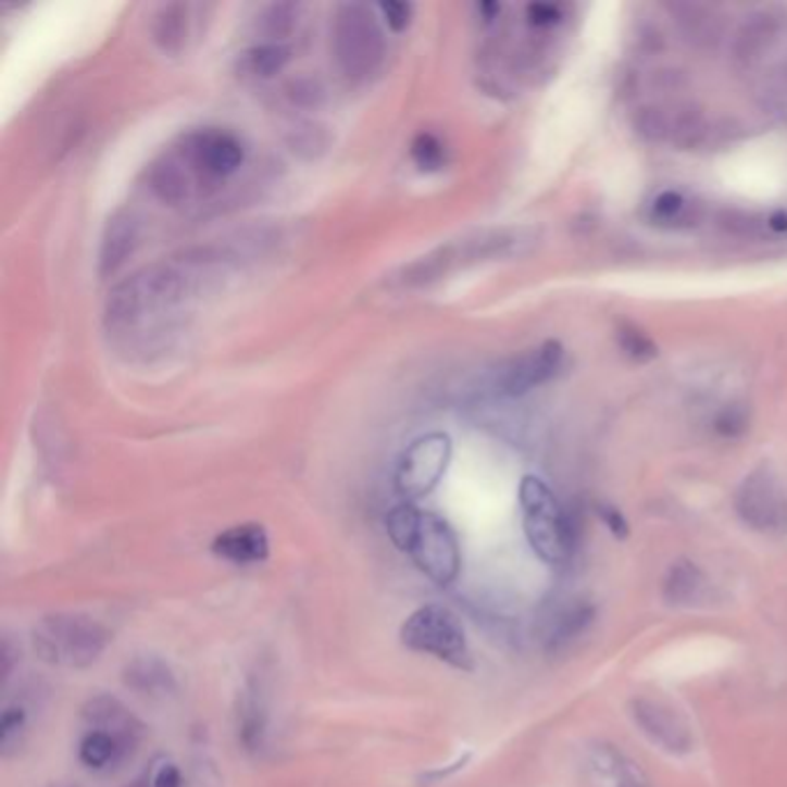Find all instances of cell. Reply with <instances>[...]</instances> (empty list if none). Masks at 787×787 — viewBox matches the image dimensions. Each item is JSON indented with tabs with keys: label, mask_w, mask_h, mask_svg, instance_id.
Instances as JSON below:
<instances>
[{
	"label": "cell",
	"mask_w": 787,
	"mask_h": 787,
	"mask_svg": "<svg viewBox=\"0 0 787 787\" xmlns=\"http://www.w3.org/2000/svg\"><path fill=\"white\" fill-rule=\"evenodd\" d=\"M213 552L238 566L261 564L268 559V534L254 522L236 524L213 540Z\"/></svg>",
	"instance_id": "11"
},
{
	"label": "cell",
	"mask_w": 787,
	"mask_h": 787,
	"mask_svg": "<svg viewBox=\"0 0 787 787\" xmlns=\"http://www.w3.org/2000/svg\"><path fill=\"white\" fill-rule=\"evenodd\" d=\"M561 365H564V347L550 340L536 349L515 355L497 374V390L501 396L520 398L542 384L554 379Z\"/></svg>",
	"instance_id": "8"
},
{
	"label": "cell",
	"mask_w": 787,
	"mask_h": 787,
	"mask_svg": "<svg viewBox=\"0 0 787 787\" xmlns=\"http://www.w3.org/2000/svg\"><path fill=\"white\" fill-rule=\"evenodd\" d=\"M151 783H153V787H180L183 776H180V770L176 764L162 762L158 770L151 774Z\"/></svg>",
	"instance_id": "29"
},
{
	"label": "cell",
	"mask_w": 787,
	"mask_h": 787,
	"mask_svg": "<svg viewBox=\"0 0 787 787\" xmlns=\"http://www.w3.org/2000/svg\"><path fill=\"white\" fill-rule=\"evenodd\" d=\"M633 721L642 727V733L667 753H690L692 751V733L688 723L661 700L637 698L630 704Z\"/></svg>",
	"instance_id": "10"
},
{
	"label": "cell",
	"mask_w": 787,
	"mask_h": 787,
	"mask_svg": "<svg viewBox=\"0 0 787 787\" xmlns=\"http://www.w3.org/2000/svg\"><path fill=\"white\" fill-rule=\"evenodd\" d=\"M616 342H620V347L626 355H630L633 361H640V363L655 359V353H659L649 337L642 330H637L635 326H622L620 333H616Z\"/></svg>",
	"instance_id": "25"
},
{
	"label": "cell",
	"mask_w": 787,
	"mask_h": 787,
	"mask_svg": "<svg viewBox=\"0 0 787 787\" xmlns=\"http://www.w3.org/2000/svg\"><path fill=\"white\" fill-rule=\"evenodd\" d=\"M121 758H125L121 744L111 735L102 733V729H88L79 744V760L90 770H104V766L116 764Z\"/></svg>",
	"instance_id": "17"
},
{
	"label": "cell",
	"mask_w": 787,
	"mask_h": 787,
	"mask_svg": "<svg viewBox=\"0 0 787 787\" xmlns=\"http://www.w3.org/2000/svg\"><path fill=\"white\" fill-rule=\"evenodd\" d=\"M704 589V575L692 561H677L665 575L663 596L670 605H690Z\"/></svg>",
	"instance_id": "16"
},
{
	"label": "cell",
	"mask_w": 787,
	"mask_h": 787,
	"mask_svg": "<svg viewBox=\"0 0 787 787\" xmlns=\"http://www.w3.org/2000/svg\"><path fill=\"white\" fill-rule=\"evenodd\" d=\"M527 14H529V22L534 26H552L561 18V10L557 5H542V3L540 5H529Z\"/></svg>",
	"instance_id": "30"
},
{
	"label": "cell",
	"mask_w": 787,
	"mask_h": 787,
	"mask_svg": "<svg viewBox=\"0 0 787 787\" xmlns=\"http://www.w3.org/2000/svg\"><path fill=\"white\" fill-rule=\"evenodd\" d=\"M411 160L416 162L421 172H439L446 164V146L429 133H421L414 141H411Z\"/></svg>",
	"instance_id": "24"
},
{
	"label": "cell",
	"mask_w": 787,
	"mask_h": 787,
	"mask_svg": "<svg viewBox=\"0 0 787 787\" xmlns=\"http://www.w3.org/2000/svg\"><path fill=\"white\" fill-rule=\"evenodd\" d=\"M127 787H153V783H151V778H141V780L127 785Z\"/></svg>",
	"instance_id": "33"
},
{
	"label": "cell",
	"mask_w": 787,
	"mask_h": 787,
	"mask_svg": "<svg viewBox=\"0 0 787 787\" xmlns=\"http://www.w3.org/2000/svg\"><path fill=\"white\" fill-rule=\"evenodd\" d=\"M780 18L783 16H776L770 10H764L758 16H753L751 22H746L744 30L739 33V47H737V55L741 61L753 63L760 59V53L764 49L772 47L776 35L783 30Z\"/></svg>",
	"instance_id": "15"
},
{
	"label": "cell",
	"mask_w": 787,
	"mask_h": 787,
	"mask_svg": "<svg viewBox=\"0 0 787 787\" xmlns=\"http://www.w3.org/2000/svg\"><path fill=\"white\" fill-rule=\"evenodd\" d=\"M453 444L444 433H429L411 444L400 458L396 472V490L402 499L416 501L439 485L451 462Z\"/></svg>",
	"instance_id": "6"
},
{
	"label": "cell",
	"mask_w": 787,
	"mask_h": 787,
	"mask_svg": "<svg viewBox=\"0 0 787 787\" xmlns=\"http://www.w3.org/2000/svg\"><path fill=\"white\" fill-rule=\"evenodd\" d=\"M596 610L591 603L583 601V598H573L569 605L561 608L554 616L548 630V645L559 649L573 640H577L591 624H594Z\"/></svg>",
	"instance_id": "14"
},
{
	"label": "cell",
	"mask_w": 787,
	"mask_h": 787,
	"mask_svg": "<svg viewBox=\"0 0 787 787\" xmlns=\"http://www.w3.org/2000/svg\"><path fill=\"white\" fill-rule=\"evenodd\" d=\"M109 633L90 616L51 614L35 626L33 647L49 665L86 667L100 659Z\"/></svg>",
	"instance_id": "2"
},
{
	"label": "cell",
	"mask_w": 787,
	"mask_h": 787,
	"mask_svg": "<svg viewBox=\"0 0 787 787\" xmlns=\"http://www.w3.org/2000/svg\"><path fill=\"white\" fill-rule=\"evenodd\" d=\"M153 190L168 203H178L187 195V176L180 164L166 160L155 166L153 172Z\"/></svg>",
	"instance_id": "23"
},
{
	"label": "cell",
	"mask_w": 787,
	"mask_h": 787,
	"mask_svg": "<svg viewBox=\"0 0 787 787\" xmlns=\"http://www.w3.org/2000/svg\"><path fill=\"white\" fill-rule=\"evenodd\" d=\"M333 45L347 77L363 79L379 70L386 42L372 10L361 3L340 5L335 14Z\"/></svg>",
	"instance_id": "3"
},
{
	"label": "cell",
	"mask_w": 787,
	"mask_h": 787,
	"mask_svg": "<svg viewBox=\"0 0 787 787\" xmlns=\"http://www.w3.org/2000/svg\"><path fill=\"white\" fill-rule=\"evenodd\" d=\"M622 787H633V785H630V783H624V785H622Z\"/></svg>",
	"instance_id": "35"
},
{
	"label": "cell",
	"mask_w": 787,
	"mask_h": 787,
	"mask_svg": "<svg viewBox=\"0 0 787 787\" xmlns=\"http://www.w3.org/2000/svg\"><path fill=\"white\" fill-rule=\"evenodd\" d=\"M744 425H746V419L741 414H737V411H729V409L719 419V429L727 437L737 435V429H744Z\"/></svg>",
	"instance_id": "32"
},
{
	"label": "cell",
	"mask_w": 787,
	"mask_h": 787,
	"mask_svg": "<svg viewBox=\"0 0 787 787\" xmlns=\"http://www.w3.org/2000/svg\"><path fill=\"white\" fill-rule=\"evenodd\" d=\"M26 723V714L24 709L18 707H8L5 714H3V721H0V744H3V748L10 746L12 737L22 733V727Z\"/></svg>",
	"instance_id": "28"
},
{
	"label": "cell",
	"mask_w": 787,
	"mask_h": 787,
	"mask_svg": "<svg viewBox=\"0 0 787 787\" xmlns=\"http://www.w3.org/2000/svg\"><path fill=\"white\" fill-rule=\"evenodd\" d=\"M421 511L416 509V505H411L409 501L396 505L386 517V529H388V536L390 540L396 542V548L402 550V552H409V546L411 540H414L416 536V529H419V522H421Z\"/></svg>",
	"instance_id": "21"
},
{
	"label": "cell",
	"mask_w": 787,
	"mask_h": 787,
	"mask_svg": "<svg viewBox=\"0 0 787 787\" xmlns=\"http://www.w3.org/2000/svg\"><path fill=\"white\" fill-rule=\"evenodd\" d=\"M84 716L90 721L92 729H102V733L114 737L121 744L125 755L137 746L141 725L118 700L96 698L92 702H88Z\"/></svg>",
	"instance_id": "12"
},
{
	"label": "cell",
	"mask_w": 787,
	"mask_h": 787,
	"mask_svg": "<svg viewBox=\"0 0 787 787\" xmlns=\"http://www.w3.org/2000/svg\"><path fill=\"white\" fill-rule=\"evenodd\" d=\"M51 787H72V785H51Z\"/></svg>",
	"instance_id": "34"
},
{
	"label": "cell",
	"mask_w": 787,
	"mask_h": 787,
	"mask_svg": "<svg viewBox=\"0 0 787 787\" xmlns=\"http://www.w3.org/2000/svg\"><path fill=\"white\" fill-rule=\"evenodd\" d=\"M238 735H240V741L246 744L248 751H259V748L264 746L266 714H264V707H261V702L254 696H248L240 704Z\"/></svg>",
	"instance_id": "18"
},
{
	"label": "cell",
	"mask_w": 787,
	"mask_h": 787,
	"mask_svg": "<svg viewBox=\"0 0 787 787\" xmlns=\"http://www.w3.org/2000/svg\"><path fill=\"white\" fill-rule=\"evenodd\" d=\"M402 645L411 651L429 653L435 659L455 665L462 670L472 667L470 647H466V635L458 616L441 605H425L416 610L404 622Z\"/></svg>",
	"instance_id": "4"
},
{
	"label": "cell",
	"mask_w": 787,
	"mask_h": 787,
	"mask_svg": "<svg viewBox=\"0 0 787 787\" xmlns=\"http://www.w3.org/2000/svg\"><path fill=\"white\" fill-rule=\"evenodd\" d=\"M125 679L129 686H135L141 692H164L174 686V679H172V674H168V670L160 661H153V659L135 661L127 667Z\"/></svg>",
	"instance_id": "19"
},
{
	"label": "cell",
	"mask_w": 787,
	"mask_h": 787,
	"mask_svg": "<svg viewBox=\"0 0 787 787\" xmlns=\"http://www.w3.org/2000/svg\"><path fill=\"white\" fill-rule=\"evenodd\" d=\"M737 515L746 527L766 536L787 534V487L772 466H758L735 495Z\"/></svg>",
	"instance_id": "5"
},
{
	"label": "cell",
	"mask_w": 787,
	"mask_h": 787,
	"mask_svg": "<svg viewBox=\"0 0 787 787\" xmlns=\"http://www.w3.org/2000/svg\"><path fill=\"white\" fill-rule=\"evenodd\" d=\"M379 10L386 18V24L390 26V30H396V33H402L411 24V16H414V5L396 3V0H390V3H382Z\"/></svg>",
	"instance_id": "27"
},
{
	"label": "cell",
	"mask_w": 787,
	"mask_h": 787,
	"mask_svg": "<svg viewBox=\"0 0 787 787\" xmlns=\"http://www.w3.org/2000/svg\"><path fill=\"white\" fill-rule=\"evenodd\" d=\"M520 505L524 534L534 552L552 566L566 564L575 550V527L550 487L536 476H524L520 483Z\"/></svg>",
	"instance_id": "1"
},
{
	"label": "cell",
	"mask_w": 787,
	"mask_h": 787,
	"mask_svg": "<svg viewBox=\"0 0 787 787\" xmlns=\"http://www.w3.org/2000/svg\"><path fill=\"white\" fill-rule=\"evenodd\" d=\"M183 160L203 176L224 178L238 172L242 160H246V148L236 135L209 127L185 139Z\"/></svg>",
	"instance_id": "9"
},
{
	"label": "cell",
	"mask_w": 787,
	"mask_h": 787,
	"mask_svg": "<svg viewBox=\"0 0 787 787\" xmlns=\"http://www.w3.org/2000/svg\"><path fill=\"white\" fill-rule=\"evenodd\" d=\"M411 559L416 566L433 579V583L446 587L451 585L460 573V542L451 524L435 513H423L414 540L409 546Z\"/></svg>",
	"instance_id": "7"
},
{
	"label": "cell",
	"mask_w": 787,
	"mask_h": 787,
	"mask_svg": "<svg viewBox=\"0 0 787 787\" xmlns=\"http://www.w3.org/2000/svg\"><path fill=\"white\" fill-rule=\"evenodd\" d=\"M155 42L164 49V51H178L185 42V33H187V14L183 5H166L162 8V12L158 14L155 22Z\"/></svg>",
	"instance_id": "20"
},
{
	"label": "cell",
	"mask_w": 787,
	"mask_h": 787,
	"mask_svg": "<svg viewBox=\"0 0 787 787\" xmlns=\"http://www.w3.org/2000/svg\"><path fill=\"white\" fill-rule=\"evenodd\" d=\"M686 209H688V203H686V199L682 195L665 192V195H661L659 199L653 201L651 213H653L655 222L672 224V222H677V220L684 217Z\"/></svg>",
	"instance_id": "26"
},
{
	"label": "cell",
	"mask_w": 787,
	"mask_h": 787,
	"mask_svg": "<svg viewBox=\"0 0 787 787\" xmlns=\"http://www.w3.org/2000/svg\"><path fill=\"white\" fill-rule=\"evenodd\" d=\"M598 513H601V517L605 520V524H608V527H610V532L614 534V536H626L628 534V527H626V520L622 517V513L620 511H616V509H612V505H603V509L601 511H598Z\"/></svg>",
	"instance_id": "31"
},
{
	"label": "cell",
	"mask_w": 787,
	"mask_h": 787,
	"mask_svg": "<svg viewBox=\"0 0 787 787\" xmlns=\"http://www.w3.org/2000/svg\"><path fill=\"white\" fill-rule=\"evenodd\" d=\"M137 246V224L133 217L118 215L109 220L100 250V273L104 277L114 275Z\"/></svg>",
	"instance_id": "13"
},
{
	"label": "cell",
	"mask_w": 787,
	"mask_h": 787,
	"mask_svg": "<svg viewBox=\"0 0 787 787\" xmlns=\"http://www.w3.org/2000/svg\"><path fill=\"white\" fill-rule=\"evenodd\" d=\"M289 63V49L283 45H259L246 53V67L259 77H273Z\"/></svg>",
	"instance_id": "22"
}]
</instances>
